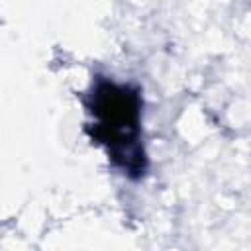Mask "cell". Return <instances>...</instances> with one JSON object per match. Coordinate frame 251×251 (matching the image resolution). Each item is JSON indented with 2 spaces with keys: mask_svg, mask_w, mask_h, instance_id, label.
<instances>
[{
  "mask_svg": "<svg viewBox=\"0 0 251 251\" xmlns=\"http://www.w3.org/2000/svg\"><path fill=\"white\" fill-rule=\"evenodd\" d=\"M92 118L86 131L106 147L108 157L127 176H141L147 167L141 141V94L131 84H118L96 76L84 96Z\"/></svg>",
  "mask_w": 251,
  "mask_h": 251,
  "instance_id": "obj_1",
  "label": "cell"
}]
</instances>
